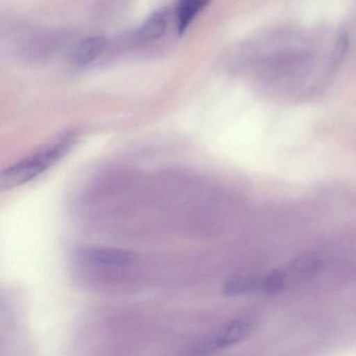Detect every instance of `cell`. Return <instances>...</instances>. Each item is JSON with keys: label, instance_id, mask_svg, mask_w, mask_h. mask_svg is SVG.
I'll return each mask as SVG.
<instances>
[{"label": "cell", "instance_id": "obj_1", "mask_svg": "<svg viewBox=\"0 0 356 356\" xmlns=\"http://www.w3.org/2000/svg\"><path fill=\"white\" fill-rule=\"evenodd\" d=\"M293 37L280 39L275 43L274 49L262 51L259 56V76L268 84L286 88L300 86L306 83L316 68V51L297 45Z\"/></svg>", "mask_w": 356, "mask_h": 356}, {"label": "cell", "instance_id": "obj_2", "mask_svg": "<svg viewBox=\"0 0 356 356\" xmlns=\"http://www.w3.org/2000/svg\"><path fill=\"white\" fill-rule=\"evenodd\" d=\"M74 143L72 135H66L57 143L36 152L20 160L14 165L3 170L0 177V186L3 191H10L22 186L44 174L51 166L59 162L72 149Z\"/></svg>", "mask_w": 356, "mask_h": 356}, {"label": "cell", "instance_id": "obj_3", "mask_svg": "<svg viewBox=\"0 0 356 356\" xmlns=\"http://www.w3.org/2000/svg\"><path fill=\"white\" fill-rule=\"evenodd\" d=\"M253 328V321L250 318H241L229 321L216 332L195 341L189 347V353L204 355L236 345L239 341L247 339L251 334Z\"/></svg>", "mask_w": 356, "mask_h": 356}, {"label": "cell", "instance_id": "obj_4", "mask_svg": "<svg viewBox=\"0 0 356 356\" xmlns=\"http://www.w3.org/2000/svg\"><path fill=\"white\" fill-rule=\"evenodd\" d=\"M81 257L95 266L124 268L130 266L136 259V256L128 250L116 248L93 247L80 251Z\"/></svg>", "mask_w": 356, "mask_h": 356}, {"label": "cell", "instance_id": "obj_5", "mask_svg": "<svg viewBox=\"0 0 356 356\" xmlns=\"http://www.w3.org/2000/svg\"><path fill=\"white\" fill-rule=\"evenodd\" d=\"M321 266L322 259L314 254L296 258L284 270L287 284L308 280L320 270Z\"/></svg>", "mask_w": 356, "mask_h": 356}, {"label": "cell", "instance_id": "obj_6", "mask_svg": "<svg viewBox=\"0 0 356 356\" xmlns=\"http://www.w3.org/2000/svg\"><path fill=\"white\" fill-rule=\"evenodd\" d=\"M107 47V41L102 36H92L79 43L72 55V61L78 66L90 65L97 61Z\"/></svg>", "mask_w": 356, "mask_h": 356}, {"label": "cell", "instance_id": "obj_7", "mask_svg": "<svg viewBox=\"0 0 356 356\" xmlns=\"http://www.w3.org/2000/svg\"><path fill=\"white\" fill-rule=\"evenodd\" d=\"M210 3V0H177V32L185 34L191 24L201 12Z\"/></svg>", "mask_w": 356, "mask_h": 356}, {"label": "cell", "instance_id": "obj_8", "mask_svg": "<svg viewBox=\"0 0 356 356\" xmlns=\"http://www.w3.org/2000/svg\"><path fill=\"white\" fill-rule=\"evenodd\" d=\"M168 26L165 14L163 12H155L152 14L143 26L137 31V40L141 43L154 42L163 37Z\"/></svg>", "mask_w": 356, "mask_h": 356}, {"label": "cell", "instance_id": "obj_9", "mask_svg": "<svg viewBox=\"0 0 356 356\" xmlns=\"http://www.w3.org/2000/svg\"><path fill=\"white\" fill-rule=\"evenodd\" d=\"M259 279L251 276H235L227 280L222 287L226 296H239L259 289Z\"/></svg>", "mask_w": 356, "mask_h": 356}, {"label": "cell", "instance_id": "obj_10", "mask_svg": "<svg viewBox=\"0 0 356 356\" xmlns=\"http://www.w3.org/2000/svg\"><path fill=\"white\" fill-rule=\"evenodd\" d=\"M286 276L284 270H274L260 281L259 289L268 295H276L286 286Z\"/></svg>", "mask_w": 356, "mask_h": 356}]
</instances>
